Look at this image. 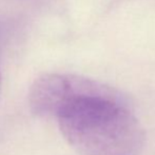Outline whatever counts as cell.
Returning a JSON list of instances; mask_svg holds the SVG:
<instances>
[{
    "mask_svg": "<svg viewBox=\"0 0 155 155\" xmlns=\"http://www.w3.org/2000/svg\"><path fill=\"white\" fill-rule=\"evenodd\" d=\"M60 131L80 155H140L145 132L128 100L110 86L87 78L56 114Z\"/></svg>",
    "mask_w": 155,
    "mask_h": 155,
    "instance_id": "cell-1",
    "label": "cell"
},
{
    "mask_svg": "<svg viewBox=\"0 0 155 155\" xmlns=\"http://www.w3.org/2000/svg\"><path fill=\"white\" fill-rule=\"evenodd\" d=\"M0 95H1V75H0Z\"/></svg>",
    "mask_w": 155,
    "mask_h": 155,
    "instance_id": "cell-2",
    "label": "cell"
}]
</instances>
